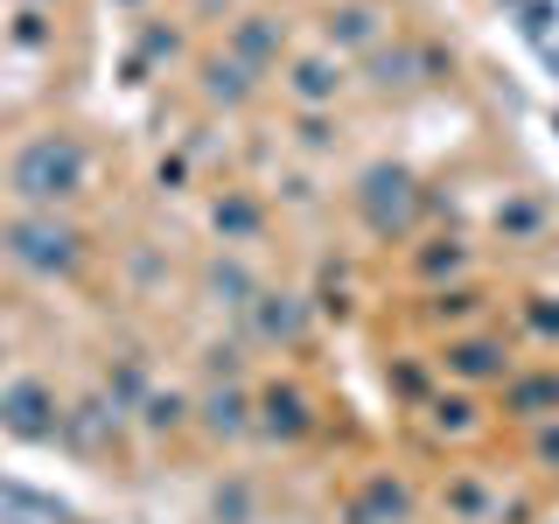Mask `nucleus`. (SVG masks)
<instances>
[{
    "mask_svg": "<svg viewBox=\"0 0 559 524\" xmlns=\"http://www.w3.org/2000/svg\"><path fill=\"white\" fill-rule=\"evenodd\" d=\"M552 398H559V378H532V384H518V392H511V406L524 419H538V406H552Z\"/></svg>",
    "mask_w": 559,
    "mask_h": 524,
    "instance_id": "14",
    "label": "nucleus"
},
{
    "mask_svg": "<svg viewBox=\"0 0 559 524\" xmlns=\"http://www.w3.org/2000/svg\"><path fill=\"white\" fill-rule=\"evenodd\" d=\"M462 266H468L462 238H448V252H419V273H427V279H441V273H462Z\"/></svg>",
    "mask_w": 559,
    "mask_h": 524,
    "instance_id": "15",
    "label": "nucleus"
},
{
    "mask_svg": "<svg viewBox=\"0 0 559 524\" xmlns=\"http://www.w3.org/2000/svg\"><path fill=\"white\" fill-rule=\"evenodd\" d=\"M189 413H197V406H189L182 392H154V398H147V427H154V433H175V427H189Z\"/></svg>",
    "mask_w": 559,
    "mask_h": 524,
    "instance_id": "13",
    "label": "nucleus"
},
{
    "mask_svg": "<svg viewBox=\"0 0 559 524\" xmlns=\"http://www.w3.org/2000/svg\"><path fill=\"white\" fill-rule=\"evenodd\" d=\"M378 70H392V78H384V92H392V84L419 78V57H413V49H378Z\"/></svg>",
    "mask_w": 559,
    "mask_h": 524,
    "instance_id": "16",
    "label": "nucleus"
},
{
    "mask_svg": "<svg viewBox=\"0 0 559 524\" xmlns=\"http://www.w3.org/2000/svg\"><path fill=\"white\" fill-rule=\"evenodd\" d=\"M343 57H329V49H314V57H294L287 63V98L301 105V112H322V105L343 98Z\"/></svg>",
    "mask_w": 559,
    "mask_h": 524,
    "instance_id": "4",
    "label": "nucleus"
},
{
    "mask_svg": "<svg viewBox=\"0 0 559 524\" xmlns=\"http://www.w3.org/2000/svg\"><path fill=\"white\" fill-rule=\"evenodd\" d=\"M252 322H259L266 343H294V336H301V301H294V294H259Z\"/></svg>",
    "mask_w": 559,
    "mask_h": 524,
    "instance_id": "12",
    "label": "nucleus"
},
{
    "mask_svg": "<svg viewBox=\"0 0 559 524\" xmlns=\"http://www.w3.org/2000/svg\"><path fill=\"white\" fill-rule=\"evenodd\" d=\"M84 175H92V154H84L78 133H35L22 154H14L8 168V189L22 196L28 210H57L84 189Z\"/></svg>",
    "mask_w": 559,
    "mask_h": 524,
    "instance_id": "1",
    "label": "nucleus"
},
{
    "mask_svg": "<svg viewBox=\"0 0 559 524\" xmlns=\"http://www.w3.org/2000/svg\"><path fill=\"white\" fill-rule=\"evenodd\" d=\"M0 427L22 433V441H49V433H63L57 392H49L43 378H14V384H0Z\"/></svg>",
    "mask_w": 559,
    "mask_h": 524,
    "instance_id": "3",
    "label": "nucleus"
},
{
    "mask_svg": "<svg viewBox=\"0 0 559 524\" xmlns=\"http://www.w3.org/2000/svg\"><path fill=\"white\" fill-rule=\"evenodd\" d=\"M259 427H266L273 441H301V433L314 427V413H308V398L294 392V384H287V392H280V384H273V392L259 398Z\"/></svg>",
    "mask_w": 559,
    "mask_h": 524,
    "instance_id": "9",
    "label": "nucleus"
},
{
    "mask_svg": "<svg viewBox=\"0 0 559 524\" xmlns=\"http://www.w3.org/2000/svg\"><path fill=\"white\" fill-rule=\"evenodd\" d=\"M384 35V14L371 8V0H349V8H329V22H322V43H329V57H343V49H371Z\"/></svg>",
    "mask_w": 559,
    "mask_h": 524,
    "instance_id": "6",
    "label": "nucleus"
},
{
    "mask_svg": "<svg viewBox=\"0 0 559 524\" xmlns=\"http://www.w3.org/2000/svg\"><path fill=\"white\" fill-rule=\"evenodd\" d=\"M364 217H371V231H399V224L413 217V175L406 168H371L357 189Z\"/></svg>",
    "mask_w": 559,
    "mask_h": 524,
    "instance_id": "5",
    "label": "nucleus"
},
{
    "mask_svg": "<svg viewBox=\"0 0 559 524\" xmlns=\"http://www.w3.org/2000/svg\"><path fill=\"white\" fill-rule=\"evenodd\" d=\"M8 259L28 273H63L78 266V231L57 224V210H28V217L8 224Z\"/></svg>",
    "mask_w": 559,
    "mask_h": 524,
    "instance_id": "2",
    "label": "nucleus"
},
{
    "mask_svg": "<svg viewBox=\"0 0 559 524\" xmlns=\"http://www.w3.org/2000/svg\"><path fill=\"white\" fill-rule=\"evenodd\" d=\"M252 92H259V70H252V63H238L231 49L203 63V98H210V105H245Z\"/></svg>",
    "mask_w": 559,
    "mask_h": 524,
    "instance_id": "8",
    "label": "nucleus"
},
{
    "mask_svg": "<svg viewBox=\"0 0 559 524\" xmlns=\"http://www.w3.org/2000/svg\"><path fill=\"white\" fill-rule=\"evenodd\" d=\"M259 224V210L245 203V196H231V203H217V231H231V238H245Z\"/></svg>",
    "mask_w": 559,
    "mask_h": 524,
    "instance_id": "17",
    "label": "nucleus"
},
{
    "mask_svg": "<svg viewBox=\"0 0 559 524\" xmlns=\"http://www.w3.org/2000/svg\"><path fill=\"white\" fill-rule=\"evenodd\" d=\"M433 427H468V398H441V406H433Z\"/></svg>",
    "mask_w": 559,
    "mask_h": 524,
    "instance_id": "18",
    "label": "nucleus"
},
{
    "mask_svg": "<svg viewBox=\"0 0 559 524\" xmlns=\"http://www.w3.org/2000/svg\"><path fill=\"white\" fill-rule=\"evenodd\" d=\"M197 413H203V433H210V441H238V433L252 427V398H245V392H203Z\"/></svg>",
    "mask_w": 559,
    "mask_h": 524,
    "instance_id": "10",
    "label": "nucleus"
},
{
    "mask_svg": "<svg viewBox=\"0 0 559 524\" xmlns=\"http://www.w3.org/2000/svg\"><path fill=\"white\" fill-rule=\"evenodd\" d=\"M280 43H287V35L273 28V14H245V22L231 28V57L252 63V70H266V63L280 57Z\"/></svg>",
    "mask_w": 559,
    "mask_h": 524,
    "instance_id": "11",
    "label": "nucleus"
},
{
    "mask_svg": "<svg viewBox=\"0 0 559 524\" xmlns=\"http://www.w3.org/2000/svg\"><path fill=\"white\" fill-rule=\"evenodd\" d=\"M441 364H448L454 378H468V384L511 378V357H503V343H489V336H462V343H448V349H441Z\"/></svg>",
    "mask_w": 559,
    "mask_h": 524,
    "instance_id": "7",
    "label": "nucleus"
}]
</instances>
